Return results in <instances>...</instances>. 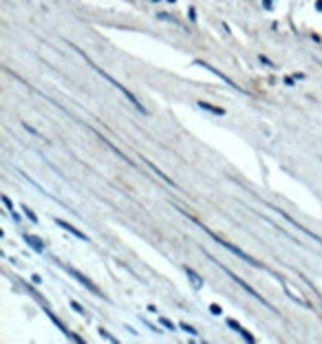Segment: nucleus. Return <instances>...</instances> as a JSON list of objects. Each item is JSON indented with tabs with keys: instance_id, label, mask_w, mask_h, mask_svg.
<instances>
[{
	"instance_id": "obj_9",
	"label": "nucleus",
	"mask_w": 322,
	"mask_h": 344,
	"mask_svg": "<svg viewBox=\"0 0 322 344\" xmlns=\"http://www.w3.org/2000/svg\"><path fill=\"white\" fill-rule=\"evenodd\" d=\"M144 161H146V166H148V168H150V170H155V172H157V174H159V177H161V179H163V181H165V183H168V186H174V181H172V179H170V177H165V174H163V172H161V170H159V168H157V166H155V163H153V161H148V159H144Z\"/></svg>"
},
{
	"instance_id": "obj_17",
	"label": "nucleus",
	"mask_w": 322,
	"mask_h": 344,
	"mask_svg": "<svg viewBox=\"0 0 322 344\" xmlns=\"http://www.w3.org/2000/svg\"><path fill=\"white\" fill-rule=\"evenodd\" d=\"M2 203L7 205V210H11V201H9V196H2Z\"/></svg>"
},
{
	"instance_id": "obj_13",
	"label": "nucleus",
	"mask_w": 322,
	"mask_h": 344,
	"mask_svg": "<svg viewBox=\"0 0 322 344\" xmlns=\"http://www.w3.org/2000/svg\"><path fill=\"white\" fill-rule=\"evenodd\" d=\"M22 210H25V214H27V216H29V219L33 221V223H38V216H36V214H33V212L29 210V207H22Z\"/></svg>"
},
{
	"instance_id": "obj_15",
	"label": "nucleus",
	"mask_w": 322,
	"mask_h": 344,
	"mask_svg": "<svg viewBox=\"0 0 322 344\" xmlns=\"http://www.w3.org/2000/svg\"><path fill=\"white\" fill-rule=\"evenodd\" d=\"M161 324H163L165 329H174V324L170 322V320H165V318H161Z\"/></svg>"
},
{
	"instance_id": "obj_11",
	"label": "nucleus",
	"mask_w": 322,
	"mask_h": 344,
	"mask_svg": "<svg viewBox=\"0 0 322 344\" xmlns=\"http://www.w3.org/2000/svg\"><path fill=\"white\" fill-rule=\"evenodd\" d=\"M199 106H201L203 111H210V113H214V115H225V111H223V108H216V106H212V104L199 102Z\"/></svg>"
},
{
	"instance_id": "obj_4",
	"label": "nucleus",
	"mask_w": 322,
	"mask_h": 344,
	"mask_svg": "<svg viewBox=\"0 0 322 344\" xmlns=\"http://www.w3.org/2000/svg\"><path fill=\"white\" fill-rule=\"evenodd\" d=\"M62 269H66V271H69V274H71V276H73V278H75V280H78V282H80V285H82V287H86V289H88V291H93V294H95V296H102V291H99V289H97V287H95V285H93V282H91V280H88V278H86V276H82V274H80V271H78V269H73V267H66V265H62Z\"/></svg>"
},
{
	"instance_id": "obj_16",
	"label": "nucleus",
	"mask_w": 322,
	"mask_h": 344,
	"mask_svg": "<svg viewBox=\"0 0 322 344\" xmlns=\"http://www.w3.org/2000/svg\"><path fill=\"white\" fill-rule=\"evenodd\" d=\"M210 311H212V313H216V315H221V307H219V305H210Z\"/></svg>"
},
{
	"instance_id": "obj_2",
	"label": "nucleus",
	"mask_w": 322,
	"mask_h": 344,
	"mask_svg": "<svg viewBox=\"0 0 322 344\" xmlns=\"http://www.w3.org/2000/svg\"><path fill=\"white\" fill-rule=\"evenodd\" d=\"M203 229H205V232H207V234H210V236H212V241H216V243L221 245V247L230 249L232 254H236V256H239V258H243L245 263H249V265H254V267H263V265H260V263H256V261H254L252 256H247V254H245L243 249H239V247H236V245H232V243H225V241H221V238L216 236V234H212V232H210V229H207V228H203Z\"/></svg>"
},
{
	"instance_id": "obj_12",
	"label": "nucleus",
	"mask_w": 322,
	"mask_h": 344,
	"mask_svg": "<svg viewBox=\"0 0 322 344\" xmlns=\"http://www.w3.org/2000/svg\"><path fill=\"white\" fill-rule=\"evenodd\" d=\"M99 333H102V338H106V340H111V342H117V340H115V338H113V336H111V333H108V331H106V329H99Z\"/></svg>"
},
{
	"instance_id": "obj_6",
	"label": "nucleus",
	"mask_w": 322,
	"mask_h": 344,
	"mask_svg": "<svg viewBox=\"0 0 322 344\" xmlns=\"http://www.w3.org/2000/svg\"><path fill=\"white\" fill-rule=\"evenodd\" d=\"M55 225H60V228H62V229H66V232H71V234H73V236H78L80 241H86V234H82L78 228H73V225H71V223H66V221H62V219H55Z\"/></svg>"
},
{
	"instance_id": "obj_14",
	"label": "nucleus",
	"mask_w": 322,
	"mask_h": 344,
	"mask_svg": "<svg viewBox=\"0 0 322 344\" xmlns=\"http://www.w3.org/2000/svg\"><path fill=\"white\" fill-rule=\"evenodd\" d=\"M181 329H183V331H188L190 336H197V329H192L190 324H181Z\"/></svg>"
},
{
	"instance_id": "obj_1",
	"label": "nucleus",
	"mask_w": 322,
	"mask_h": 344,
	"mask_svg": "<svg viewBox=\"0 0 322 344\" xmlns=\"http://www.w3.org/2000/svg\"><path fill=\"white\" fill-rule=\"evenodd\" d=\"M75 51H78V53H80V55H82V58H84V60H86V62H88V67H91L93 71H95V73H99V75H102V77H104V79H106V82H111V84H113V86H115V88H117V91H120V93H124V97H126V100H128L130 104H132V106H135V108H137V111H139V113H141V115H146V113H148V111H146V108H144V106H141V102H139V100H137V97H135V95H132V93L128 91V88H126V86H121V84H120V82H117V79H115V77H111V75H108V73H106V71H104V69H99V67H97V64H95V62H93V60H88V55H86V53H84V51H80V49H75Z\"/></svg>"
},
{
	"instance_id": "obj_18",
	"label": "nucleus",
	"mask_w": 322,
	"mask_h": 344,
	"mask_svg": "<svg viewBox=\"0 0 322 344\" xmlns=\"http://www.w3.org/2000/svg\"><path fill=\"white\" fill-rule=\"evenodd\" d=\"M71 307H73L75 311H80V313H82V307H80V305H78V303H71Z\"/></svg>"
},
{
	"instance_id": "obj_3",
	"label": "nucleus",
	"mask_w": 322,
	"mask_h": 344,
	"mask_svg": "<svg viewBox=\"0 0 322 344\" xmlns=\"http://www.w3.org/2000/svg\"><path fill=\"white\" fill-rule=\"evenodd\" d=\"M203 254H205V256H210V254H207V252H203ZM210 258H212V256H210ZM214 263H216V261H214ZM216 265H219V267H221V269H223V271H225V274H227V276H230V278H232V280H234V282H236V285H239V287H243V289H245V291H247V294H249V296H252V298H256V300H258V303H265V298H260V296H258V294H256V291H254V289H252V287H249V285H247V282H243V280H241V278H239V276H236V274H232V271H230V269H227V267H223V265H221V263H216ZM265 305H267V307H269V309H272V311H276V309H274V307H272V305H269V303H265Z\"/></svg>"
},
{
	"instance_id": "obj_5",
	"label": "nucleus",
	"mask_w": 322,
	"mask_h": 344,
	"mask_svg": "<svg viewBox=\"0 0 322 344\" xmlns=\"http://www.w3.org/2000/svg\"><path fill=\"white\" fill-rule=\"evenodd\" d=\"M197 64H199V67H203V69H207V71H210V73H214V75H219V77H221V79H223V82L227 84V86H232V88H234V91H239V93H245V91H243V88H241V86H236V84H234V82H232V79H230V77H227V75H223V73H221V71H219V69H214V67H212V64H207V62H203V60H197Z\"/></svg>"
},
{
	"instance_id": "obj_8",
	"label": "nucleus",
	"mask_w": 322,
	"mask_h": 344,
	"mask_svg": "<svg viewBox=\"0 0 322 344\" xmlns=\"http://www.w3.org/2000/svg\"><path fill=\"white\" fill-rule=\"evenodd\" d=\"M22 238H25V241H27V243H29V245H31V247H33V249H36V252H38V254H42V252H44V243H42V241H40V238H36V236H31V234H25V236H22Z\"/></svg>"
},
{
	"instance_id": "obj_7",
	"label": "nucleus",
	"mask_w": 322,
	"mask_h": 344,
	"mask_svg": "<svg viewBox=\"0 0 322 344\" xmlns=\"http://www.w3.org/2000/svg\"><path fill=\"white\" fill-rule=\"evenodd\" d=\"M227 327H232V329H236V331L241 333V338H243V340H247V342H254V336L249 331H245L243 327H241L239 322H234V320H227Z\"/></svg>"
},
{
	"instance_id": "obj_10",
	"label": "nucleus",
	"mask_w": 322,
	"mask_h": 344,
	"mask_svg": "<svg viewBox=\"0 0 322 344\" xmlns=\"http://www.w3.org/2000/svg\"><path fill=\"white\" fill-rule=\"evenodd\" d=\"M186 274H188V278H190V280H192V285L197 287V289H201V287H203L201 276H199V274H194V271L190 269V267H186Z\"/></svg>"
}]
</instances>
